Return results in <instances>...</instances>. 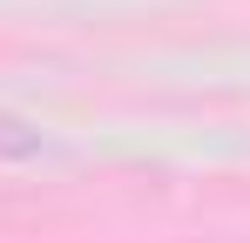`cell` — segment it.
Listing matches in <instances>:
<instances>
[{
    "mask_svg": "<svg viewBox=\"0 0 250 243\" xmlns=\"http://www.w3.org/2000/svg\"><path fill=\"white\" fill-rule=\"evenodd\" d=\"M0 149H7V156H34V149H41V135H34V128H21V122H7V115H0Z\"/></svg>",
    "mask_w": 250,
    "mask_h": 243,
    "instance_id": "obj_1",
    "label": "cell"
}]
</instances>
